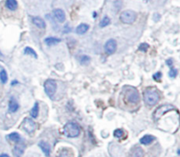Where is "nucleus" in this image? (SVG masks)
I'll use <instances>...</instances> for the list:
<instances>
[{"label":"nucleus","instance_id":"nucleus-1","mask_svg":"<svg viewBox=\"0 0 180 157\" xmlns=\"http://www.w3.org/2000/svg\"><path fill=\"white\" fill-rule=\"evenodd\" d=\"M160 99V96L158 92L156 89H147L143 92V100L149 106H152L157 104Z\"/></svg>","mask_w":180,"mask_h":157},{"label":"nucleus","instance_id":"nucleus-2","mask_svg":"<svg viewBox=\"0 0 180 157\" xmlns=\"http://www.w3.org/2000/svg\"><path fill=\"white\" fill-rule=\"evenodd\" d=\"M125 99L130 104H137L140 101V95L138 91L133 87H126L125 90Z\"/></svg>","mask_w":180,"mask_h":157},{"label":"nucleus","instance_id":"nucleus-3","mask_svg":"<svg viewBox=\"0 0 180 157\" xmlns=\"http://www.w3.org/2000/svg\"><path fill=\"white\" fill-rule=\"evenodd\" d=\"M80 126L77 123L74 122H69L64 125L63 128V133L69 138H75L77 137L80 134Z\"/></svg>","mask_w":180,"mask_h":157},{"label":"nucleus","instance_id":"nucleus-4","mask_svg":"<svg viewBox=\"0 0 180 157\" xmlns=\"http://www.w3.org/2000/svg\"><path fill=\"white\" fill-rule=\"evenodd\" d=\"M137 18L136 13L131 10H127L122 12L120 15V20L124 24H132L133 23Z\"/></svg>","mask_w":180,"mask_h":157},{"label":"nucleus","instance_id":"nucleus-5","mask_svg":"<svg viewBox=\"0 0 180 157\" xmlns=\"http://www.w3.org/2000/svg\"><path fill=\"white\" fill-rule=\"evenodd\" d=\"M44 89L47 96L52 98L57 90V84L53 79H47L44 83Z\"/></svg>","mask_w":180,"mask_h":157},{"label":"nucleus","instance_id":"nucleus-6","mask_svg":"<svg viewBox=\"0 0 180 157\" xmlns=\"http://www.w3.org/2000/svg\"><path fill=\"white\" fill-rule=\"evenodd\" d=\"M22 127L25 131L27 132V133L31 134L33 133V132L36 130V127H37V125L36 123L33 121V119L29 118H26L24 119L23 123H22Z\"/></svg>","mask_w":180,"mask_h":157},{"label":"nucleus","instance_id":"nucleus-7","mask_svg":"<svg viewBox=\"0 0 180 157\" xmlns=\"http://www.w3.org/2000/svg\"><path fill=\"white\" fill-rule=\"evenodd\" d=\"M117 49V42L114 39H110L105 44V51L107 54H113Z\"/></svg>","mask_w":180,"mask_h":157},{"label":"nucleus","instance_id":"nucleus-8","mask_svg":"<svg viewBox=\"0 0 180 157\" xmlns=\"http://www.w3.org/2000/svg\"><path fill=\"white\" fill-rule=\"evenodd\" d=\"M173 109L174 107L173 106H171V105H162L159 108L156 109V111H155V113H154V118H155V119H158V118H160L161 116H163L164 113H166L168 111H171V110H173Z\"/></svg>","mask_w":180,"mask_h":157},{"label":"nucleus","instance_id":"nucleus-9","mask_svg":"<svg viewBox=\"0 0 180 157\" xmlns=\"http://www.w3.org/2000/svg\"><path fill=\"white\" fill-rule=\"evenodd\" d=\"M53 13L55 20H57L59 23H63L65 21V20H66L65 13L62 9H55V10H54Z\"/></svg>","mask_w":180,"mask_h":157},{"label":"nucleus","instance_id":"nucleus-10","mask_svg":"<svg viewBox=\"0 0 180 157\" xmlns=\"http://www.w3.org/2000/svg\"><path fill=\"white\" fill-rule=\"evenodd\" d=\"M24 151H25V144L20 141L18 142V144L15 145L13 153L16 157H20L24 154Z\"/></svg>","mask_w":180,"mask_h":157},{"label":"nucleus","instance_id":"nucleus-11","mask_svg":"<svg viewBox=\"0 0 180 157\" xmlns=\"http://www.w3.org/2000/svg\"><path fill=\"white\" fill-rule=\"evenodd\" d=\"M19 108H20V105L18 104L16 99L14 98H11L10 101H9V107H8L9 111L12 113H14L19 110Z\"/></svg>","mask_w":180,"mask_h":157},{"label":"nucleus","instance_id":"nucleus-12","mask_svg":"<svg viewBox=\"0 0 180 157\" xmlns=\"http://www.w3.org/2000/svg\"><path fill=\"white\" fill-rule=\"evenodd\" d=\"M39 147L42 150V152L46 155V156L49 157V155H50V146H49V144L46 141H44V140H41L39 143Z\"/></svg>","mask_w":180,"mask_h":157},{"label":"nucleus","instance_id":"nucleus-13","mask_svg":"<svg viewBox=\"0 0 180 157\" xmlns=\"http://www.w3.org/2000/svg\"><path fill=\"white\" fill-rule=\"evenodd\" d=\"M33 23L40 29H44L46 27V23L45 21L42 20L40 17H33Z\"/></svg>","mask_w":180,"mask_h":157},{"label":"nucleus","instance_id":"nucleus-14","mask_svg":"<svg viewBox=\"0 0 180 157\" xmlns=\"http://www.w3.org/2000/svg\"><path fill=\"white\" fill-rule=\"evenodd\" d=\"M155 140V137L152 136V135H149V134H147V135H144L143 137H141L140 139V143L142 145H149L150 143H152Z\"/></svg>","mask_w":180,"mask_h":157},{"label":"nucleus","instance_id":"nucleus-15","mask_svg":"<svg viewBox=\"0 0 180 157\" xmlns=\"http://www.w3.org/2000/svg\"><path fill=\"white\" fill-rule=\"evenodd\" d=\"M88 30H89V25L82 23L76 28V33H77V34L82 35V34H84V33H86Z\"/></svg>","mask_w":180,"mask_h":157},{"label":"nucleus","instance_id":"nucleus-16","mask_svg":"<svg viewBox=\"0 0 180 157\" xmlns=\"http://www.w3.org/2000/svg\"><path fill=\"white\" fill-rule=\"evenodd\" d=\"M74 154L72 150L69 149V148H62L60 150L57 157H73Z\"/></svg>","mask_w":180,"mask_h":157},{"label":"nucleus","instance_id":"nucleus-17","mask_svg":"<svg viewBox=\"0 0 180 157\" xmlns=\"http://www.w3.org/2000/svg\"><path fill=\"white\" fill-rule=\"evenodd\" d=\"M6 6L10 11H15L18 8V2L17 0H6Z\"/></svg>","mask_w":180,"mask_h":157},{"label":"nucleus","instance_id":"nucleus-18","mask_svg":"<svg viewBox=\"0 0 180 157\" xmlns=\"http://www.w3.org/2000/svg\"><path fill=\"white\" fill-rule=\"evenodd\" d=\"M45 43L47 44V46H53V45H56L58 43L61 42V39L55 37H47L45 39Z\"/></svg>","mask_w":180,"mask_h":157},{"label":"nucleus","instance_id":"nucleus-19","mask_svg":"<svg viewBox=\"0 0 180 157\" xmlns=\"http://www.w3.org/2000/svg\"><path fill=\"white\" fill-rule=\"evenodd\" d=\"M130 157H143V151L140 147L134 148L133 150L131 151Z\"/></svg>","mask_w":180,"mask_h":157},{"label":"nucleus","instance_id":"nucleus-20","mask_svg":"<svg viewBox=\"0 0 180 157\" xmlns=\"http://www.w3.org/2000/svg\"><path fill=\"white\" fill-rule=\"evenodd\" d=\"M7 139H9L11 141H13V142H16V143L20 142V140H21V137H20V135L18 133H10L7 136Z\"/></svg>","mask_w":180,"mask_h":157},{"label":"nucleus","instance_id":"nucleus-21","mask_svg":"<svg viewBox=\"0 0 180 157\" xmlns=\"http://www.w3.org/2000/svg\"><path fill=\"white\" fill-rule=\"evenodd\" d=\"M30 115L33 118H36L38 117V115H39V104L37 102L33 106L32 110L30 111Z\"/></svg>","mask_w":180,"mask_h":157},{"label":"nucleus","instance_id":"nucleus-22","mask_svg":"<svg viewBox=\"0 0 180 157\" xmlns=\"http://www.w3.org/2000/svg\"><path fill=\"white\" fill-rule=\"evenodd\" d=\"M24 54H27V55H30V56H32V57H34V58H37V54H36V52L33 50L32 47H25V49H24Z\"/></svg>","mask_w":180,"mask_h":157},{"label":"nucleus","instance_id":"nucleus-23","mask_svg":"<svg viewBox=\"0 0 180 157\" xmlns=\"http://www.w3.org/2000/svg\"><path fill=\"white\" fill-rule=\"evenodd\" d=\"M7 80H8V76H7L6 71L5 69H2L0 71V81L2 84H6Z\"/></svg>","mask_w":180,"mask_h":157},{"label":"nucleus","instance_id":"nucleus-24","mask_svg":"<svg viewBox=\"0 0 180 157\" xmlns=\"http://www.w3.org/2000/svg\"><path fill=\"white\" fill-rule=\"evenodd\" d=\"M110 23H111V20H110L107 16H105V17L102 19V20L100 21L99 26L100 27H106V26H107L108 25H110Z\"/></svg>","mask_w":180,"mask_h":157},{"label":"nucleus","instance_id":"nucleus-25","mask_svg":"<svg viewBox=\"0 0 180 157\" xmlns=\"http://www.w3.org/2000/svg\"><path fill=\"white\" fill-rule=\"evenodd\" d=\"M90 61H91L90 56H88V55H82L80 57V62L83 65H87L90 62Z\"/></svg>","mask_w":180,"mask_h":157},{"label":"nucleus","instance_id":"nucleus-26","mask_svg":"<svg viewBox=\"0 0 180 157\" xmlns=\"http://www.w3.org/2000/svg\"><path fill=\"white\" fill-rule=\"evenodd\" d=\"M114 137L122 138L124 136V131L122 129H116L114 133Z\"/></svg>","mask_w":180,"mask_h":157},{"label":"nucleus","instance_id":"nucleus-27","mask_svg":"<svg viewBox=\"0 0 180 157\" xmlns=\"http://www.w3.org/2000/svg\"><path fill=\"white\" fill-rule=\"evenodd\" d=\"M148 48H149V46H148V43H141L140 46L138 47V49L141 52H146Z\"/></svg>","mask_w":180,"mask_h":157},{"label":"nucleus","instance_id":"nucleus-28","mask_svg":"<svg viewBox=\"0 0 180 157\" xmlns=\"http://www.w3.org/2000/svg\"><path fill=\"white\" fill-rule=\"evenodd\" d=\"M177 75H178V70H177L176 69H171V71L169 72V76H170V77H171V78H175V77H177Z\"/></svg>","mask_w":180,"mask_h":157},{"label":"nucleus","instance_id":"nucleus-29","mask_svg":"<svg viewBox=\"0 0 180 157\" xmlns=\"http://www.w3.org/2000/svg\"><path fill=\"white\" fill-rule=\"evenodd\" d=\"M161 77H162V73L161 72H157L153 75L154 80H155V81H156V82H160Z\"/></svg>","mask_w":180,"mask_h":157},{"label":"nucleus","instance_id":"nucleus-30","mask_svg":"<svg viewBox=\"0 0 180 157\" xmlns=\"http://www.w3.org/2000/svg\"><path fill=\"white\" fill-rule=\"evenodd\" d=\"M0 157H10L7 154H1L0 155Z\"/></svg>","mask_w":180,"mask_h":157},{"label":"nucleus","instance_id":"nucleus-31","mask_svg":"<svg viewBox=\"0 0 180 157\" xmlns=\"http://www.w3.org/2000/svg\"><path fill=\"white\" fill-rule=\"evenodd\" d=\"M171 60H168V61H166V63H168V65L169 66H171Z\"/></svg>","mask_w":180,"mask_h":157}]
</instances>
